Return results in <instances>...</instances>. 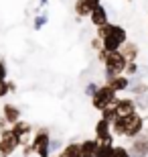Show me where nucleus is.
Segmentation results:
<instances>
[{
	"instance_id": "19",
	"label": "nucleus",
	"mask_w": 148,
	"mask_h": 157,
	"mask_svg": "<svg viewBox=\"0 0 148 157\" xmlns=\"http://www.w3.org/2000/svg\"><path fill=\"white\" fill-rule=\"evenodd\" d=\"M112 149H114V143H97L93 157H112Z\"/></svg>"
},
{
	"instance_id": "23",
	"label": "nucleus",
	"mask_w": 148,
	"mask_h": 157,
	"mask_svg": "<svg viewBox=\"0 0 148 157\" xmlns=\"http://www.w3.org/2000/svg\"><path fill=\"white\" fill-rule=\"evenodd\" d=\"M112 157H132V155H130V151H128V147L114 145V149H112Z\"/></svg>"
},
{
	"instance_id": "16",
	"label": "nucleus",
	"mask_w": 148,
	"mask_h": 157,
	"mask_svg": "<svg viewBox=\"0 0 148 157\" xmlns=\"http://www.w3.org/2000/svg\"><path fill=\"white\" fill-rule=\"evenodd\" d=\"M120 53H122L128 61H136L138 55H140V47H138L134 41H126L124 45L120 47Z\"/></svg>"
},
{
	"instance_id": "32",
	"label": "nucleus",
	"mask_w": 148,
	"mask_h": 157,
	"mask_svg": "<svg viewBox=\"0 0 148 157\" xmlns=\"http://www.w3.org/2000/svg\"><path fill=\"white\" fill-rule=\"evenodd\" d=\"M4 128H8V122H6L4 118L0 117V131H4Z\"/></svg>"
},
{
	"instance_id": "21",
	"label": "nucleus",
	"mask_w": 148,
	"mask_h": 157,
	"mask_svg": "<svg viewBox=\"0 0 148 157\" xmlns=\"http://www.w3.org/2000/svg\"><path fill=\"white\" fill-rule=\"evenodd\" d=\"M134 106H136V112L138 110H148V94L144 96H134Z\"/></svg>"
},
{
	"instance_id": "22",
	"label": "nucleus",
	"mask_w": 148,
	"mask_h": 157,
	"mask_svg": "<svg viewBox=\"0 0 148 157\" xmlns=\"http://www.w3.org/2000/svg\"><path fill=\"white\" fill-rule=\"evenodd\" d=\"M138 71H140V67H138L136 61H128V65H126V70H124V76L126 78H136Z\"/></svg>"
},
{
	"instance_id": "18",
	"label": "nucleus",
	"mask_w": 148,
	"mask_h": 157,
	"mask_svg": "<svg viewBox=\"0 0 148 157\" xmlns=\"http://www.w3.org/2000/svg\"><path fill=\"white\" fill-rule=\"evenodd\" d=\"M128 92H132L134 96H144V94H148V84H144V82H132L130 80Z\"/></svg>"
},
{
	"instance_id": "31",
	"label": "nucleus",
	"mask_w": 148,
	"mask_h": 157,
	"mask_svg": "<svg viewBox=\"0 0 148 157\" xmlns=\"http://www.w3.org/2000/svg\"><path fill=\"white\" fill-rule=\"evenodd\" d=\"M6 86H8V94H10V92H16V84H14V82H8V80H6Z\"/></svg>"
},
{
	"instance_id": "2",
	"label": "nucleus",
	"mask_w": 148,
	"mask_h": 157,
	"mask_svg": "<svg viewBox=\"0 0 148 157\" xmlns=\"http://www.w3.org/2000/svg\"><path fill=\"white\" fill-rule=\"evenodd\" d=\"M49 143H51V133H49V128H47V127L37 128L34 135L31 137V147H33V153L37 157H51Z\"/></svg>"
},
{
	"instance_id": "28",
	"label": "nucleus",
	"mask_w": 148,
	"mask_h": 157,
	"mask_svg": "<svg viewBox=\"0 0 148 157\" xmlns=\"http://www.w3.org/2000/svg\"><path fill=\"white\" fill-rule=\"evenodd\" d=\"M6 94H8V86H6V82H0V98H4Z\"/></svg>"
},
{
	"instance_id": "13",
	"label": "nucleus",
	"mask_w": 148,
	"mask_h": 157,
	"mask_svg": "<svg viewBox=\"0 0 148 157\" xmlns=\"http://www.w3.org/2000/svg\"><path fill=\"white\" fill-rule=\"evenodd\" d=\"M2 118H4V121L8 122V127H10V124H14L16 121L23 118V112H20V108L14 106V104H4L2 106Z\"/></svg>"
},
{
	"instance_id": "30",
	"label": "nucleus",
	"mask_w": 148,
	"mask_h": 157,
	"mask_svg": "<svg viewBox=\"0 0 148 157\" xmlns=\"http://www.w3.org/2000/svg\"><path fill=\"white\" fill-rule=\"evenodd\" d=\"M91 47H93V49H96V53H97V51H99V49H102V41H99V39H97V37H96V39L91 41Z\"/></svg>"
},
{
	"instance_id": "11",
	"label": "nucleus",
	"mask_w": 148,
	"mask_h": 157,
	"mask_svg": "<svg viewBox=\"0 0 148 157\" xmlns=\"http://www.w3.org/2000/svg\"><path fill=\"white\" fill-rule=\"evenodd\" d=\"M106 84H108V86L116 92V96H118L120 92H128V88H130V78H126L124 74H122V76H114V78H110V80H106Z\"/></svg>"
},
{
	"instance_id": "6",
	"label": "nucleus",
	"mask_w": 148,
	"mask_h": 157,
	"mask_svg": "<svg viewBox=\"0 0 148 157\" xmlns=\"http://www.w3.org/2000/svg\"><path fill=\"white\" fill-rule=\"evenodd\" d=\"M144 117L140 114V112H132L130 117H128V127H126V133H124V137H128V139H136L138 135H142V131H144Z\"/></svg>"
},
{
	"instance_id": "8",
	"label": "nucleus",
	"mask_w": 148,
	"mask_h": 157,
	"mask_svg": "<svg viewBox=\"0 0 148 157\" xmlns=\"http://www.w3.org/2000/svg\"><path fill=\"white\" fill-rule=\"evenodd\" d=\"M96 137L93 139L97 141V143H114V135H112V127H110L108 121H103V118H99V121L96 122Z\"/></svg>"
},
{
	"instance_id": "7",
	"label": "nucleus",
	"mask_w": 148,
	"mask_h": 157,
	"mask_svg": "<svg viewBox=\"0 0 148 157\" xmlns=\"http://www.w3.org/2000/svg\"><path fill=\"white\" fill-rule=\"evenodd\" d=\"M10 131L14 135H16L18 139H20V145H27L31 141V133H33V124L31 122H27V121H16L14 124H10Z\"/></svg>"
},
{
	"instance_id": "24",
	"label": "nucleus",
	"mask_w": 148,
	"mask_h": 157,
	"mask_svg": "<svg viewBox=\"0 0 148 157\" xmlns=\"http://www.w3.org/2000/svg\"><path fill=\"white\" fill-rule=\"evenodd\" d=\"M45 23H47V14H39V17H34V21H33V27L37 31H41L43 27H45Z\"/></svg>"
},
{
	"instance_id": "17",
	"label": "nucleus",
	"mask_w": 148,
	"mask_h": 157,
	"mask_svg": "<svg viewBox=\"0 0 148 157\" xmlns=\"http://www.w3.org/2000/svg\"><path fill=\"white\" fill-rule=\"evenodd\" d=\"M99 114H102L99 118H103V121H108V122L116 121V118L120 117V114H118V108H116L114 102H112V104H108V106H103L102 110H99Z\"/></svg>"
},
{
	"instance_id": "29",
	"label": "nucleus",
	"mask_w": 148,
	"mask_h": 157,
	"mask_svg": "<svg viewBox=\"0 0 148 157\" xmlns=\"http://www.w3.org/2000/svg\"><path fill=\"white\" fill-rule=\"evenodd\" d=\"M106 57H108V51L99 49V51H97V61H99V63H103V61H106Z\"/></svg>"
},
{
	"instance_id": "10",
	"label": "nucleus",
	"mask_w": 148,
	"mask_h": 157,
	"mask_svg": "<svg viewBox=\"0 0 148 157\" xmlns=\"http://www.w3.org/2000/svg\"><path fill=\"white\" fill-rule=\"evenodd\" d=\"M99 4H102V0H75L73 10L77 14V18H89L91 10Z\"/></svg>"
},
{
	"instance_id": "1",
	"label": "nucleus",
	"mask_w": 148,
	"mask_h": 157,
	"mask_svg": "<svg viewBox=\"0 0 148 157\" xmlns=\"http://www.w3.org/2000/svg\"><path fill=\"white\" fill-rule=\"evenodd\" d=\"M126 41H128V33H126V29L122 27V25H114V23H112L108 35L102 39V49H103V51H108V53H116V51H120V47L124 45Z\"/></svg>"
},
{
	"instance_id": "4",
	"label": "nucleus",
	"mask_w": 148,
	"mask_h": 157,
	"mask_svg": "<svg viewBox=\"0 0 148 157\" xmlns=\"http://www.w3.org/2000/svg\"><path fill=\"white\" fill-rule=\"evenodd\" d=\"M18 147H20V139L10 131V127L0 131V157H12Z\"/></svg>"
},
{
	"instance_id": "34",
	"label": "nucleus",
	"mask_w": 148,
	"mask_h": 157,
	"mask_svg": "<svg viewBox=\"0 0 148 157\" xmlns=\"http://www.w3.org/2000/svg\"><path fill=\"white\" fill-rule=\"evenodd\" d=\"M51 157H59V155H51Z\"/></svg>"
},
{
	"instance_id": "25",
	"label": "nucleus",
	"mask_w": 148,
	"mask_h": 157,
	"mask_svg": "<svg viewBox=\"0 0 148 157\" xmlns=\"http://www.w3.org/2000/svg\"><path fill=\"white\" fill-rule=\"evenodd\" d=\"M96 90H97V84H96V82H89V84L85 86V96H89V98H91V96L96 94Z\"/></svg>"
},
{
	"instance_id": "12",
	"label": "nucleus",
	"mask_w": 148,
	"mask_h": 157,
	"mask_svg": "<svg viewBox=\"0 0 148 157\" xmlns=\"http://www.w3.org/2000/svg\"><path fill=\"white\" fill-rule=\"evenodd\" d=\"M114 104L116 108H118V114L120 117H126V114H132V112H136V106H134V98H118L116 96L114 100Z\"/></svg>"
},
{
	"instance_id": "15",
	"label": "nucleus",
	"mask_w": 148,
	"mask_h": 157,
	"mask_svg": "<svg viewBox=\"0 0 148 157\" xmlns=\"http://www.w3.org/2000/svg\"><path fill=\"white\" fill-rule=\"evenodd\" d=\"M79 149H77V157H93L96 153V147H97V141L96 139H83L77 143Z\"/></svg>"
},
{
	"instance_id": "35",
	"label": "nucleus",
	"mask_w": 148,
	"mask_h": 157,
	"mask_svg": "<svg viewBox=\"0 0 148 157\" xmlns=\"http://www.w3.org/2000/svg\"><path fill=\"white\" fill-rule=\"evenodd\" d=\"M128 2H132V0H128Z\"/></svg>"
},
{
	"instance_id": "20",
	"label": "nucleus",
	"mask_w": 148,
	"mask_h": 157,
	"mask_svg": "<svg viewBox=\"0 0 148 157\" xmlns=\"http://www.w3.org/2000/svg\"><path fill=\"white\" fill-rule=\"evenodd\" d=\"M77 149H79V145H77L75 141H71V143H67V145L63 147L57 155L59 157H77Z\"/></svg>"
},
{
	"instance_id": "3",
	"label": "nucleus",
	"mask_w": 148,
	"mask_h": 157,
	"mask_svg": "<svg viewBox=\"0 0 148 157\" xmlns=\"http://www.w3.org/2000/svg\"><path fill=\"white\" fill-rule=\"evenodd\" d=\"M126 65H128V59H126L120 51L108 53V57H106V61H103L106 80H110V78H114V76H122L124 70H126Z\"/></svg>"
},
{
	"instance_id": "27",
	"label": "nucleus",
	"mask_w": 148,
	"mask_h": 157,
	"mask_svg": "<svg viewBox=\"0 0 148 157\" xmlns=\"http://www.w3.org/2000/svg\"><path fill=\"white\" fill-rule=\"evenodd\" d=\"M59 147H61V141H59V139H51V143H49V151H57V149H59Z\"/></svg>"
},
{
	"instance_id": "9",
	"label": "nucleus",
	"mask_w": 148,
	"mask_h": 157,
	"mask_svg": "<svg viewBox=\"0 0 148 157\" xmlns=\"http://www.w3.org/2000/svg\"><path fill=\"white\" fill-rule=\"evenodd\" d=\"M128 151H130L132 157H148V137L138 135L136 139H132Z\"/></svg>"
},
{
	"instance_id": "26",
	"label": "nucleus",
	"mask_w": 148,
	"mask_h": 157,
	"mask_svg": "<svg viewBox=\"0 0 148 157\" xmlns=\"http://www.w3.org/2000/svg\"><path fill=\"white\" fill-rule=\"evenodd\" d=\"M6 78H8V70H6V63L0 59V82H6Z\"/></svg>"
},
{
	"instance_id": "14",
	"label": "nucleus",
	"mask_w": 148,
	"mask_h": 157,
	"mask_svg": "<svg viewBox=\"0 0 148 157\" xmlns=\"http://www.w3.org/2000/svg\"><path fill=\"white\" fill-rule=\"evenodd\" d=\"M89 21H91V25L93 27H103L106 23H110L108 21V10L103 8V4H99V6H96L93 10H91V14H89Z\"/></svg>"
},
{
	"instance_id": "33",
	"label": "nucleus",
	"mask_w": 148,
	"mask_h": 157,
	"mask_svg": "<svg viewBox=\"0 0 148 157\" xmlns=\"http://www.w3.org/2000/svg\"><path fill=\"white\" fill-rule=\"evenodd\" d=\"M142 135H144V137H148V127H144V131H142Z\"/></svg>"
},
{
	"instance_id": "5",
	"label": "nucleus",
	"mask_w": 148,
	"mask_h": 157,
	"mask_svg": "<svg viewBox=\"0 0 148 157\" xmlns=\"http://www.w3.org/2000/svg\"><path fill=\"white\" fill-rule=\"evenodd\" d=\"M114 100H116V92L108 86V84H102V86H97L96 94L91 96V106H93L96 110H102L103 106L112 104Z\"/></svg>"
}]
</instances>
